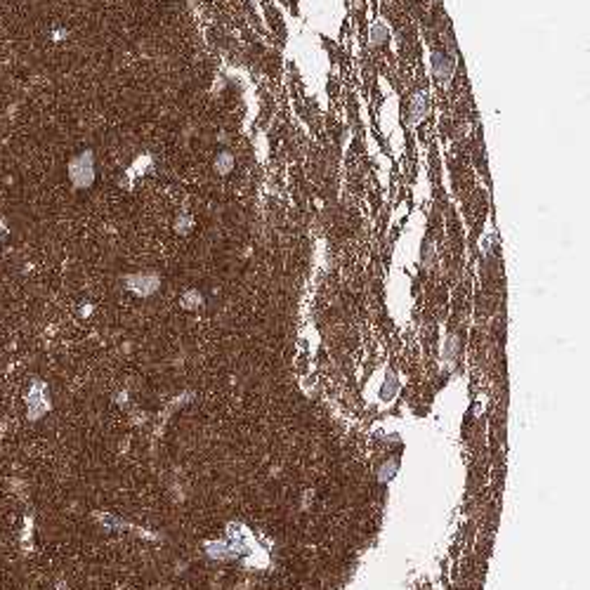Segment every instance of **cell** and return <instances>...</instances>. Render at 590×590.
<instances>
[{
	"mask_svg": "<svg viewBox=\"0 0 590 590\" xmlns=\"http://www.w3.org/2000/svg\"><path fill=\"white\" fill-rule=\"evenodd\" d=\"M69 182L76 192H85L95 185L97 170H95V154L93 149H83L69 161Z\"/></svg>",
	"mask_w": 590,
	"mask_h": 590,
	"instance_id": "6da1fadb",
	"label": "cell"
},
{
	"mask_svg": "<svg viewBox=\"0 0 590 590\" xmlns=\"http://www.w3.org/2000/svg\"><path fill=\"white\" fill-rule=\"evenodd\" d=\"M430 74L437 83L447 85L456 74V57L444 52H433L430 54Z\"/></svg>",
	"mask_w": 590,
	"mask_h": 590,
	"instance_id": "7a4b0ae2",
	"label": "cell"
},
{
	"mask_svg": "<svg viewBox=\"0 0 590 590\" xmlns=\"http://www.w3.org/2000/svg\"><path fill=\"white\" fill-rule=\"evenodd\" d=\"M127 288L135 290L137 295H151L154 290L161 286V279L154 272H139V274H132L125 279Z\"/></svg>",
	"mask_w": 590,
	"mask_h": 590,
	"instance_id": "3957f363",
	"label": "cell"
},
{
	"mask_svg": "<svg viewBox=\"0 0 590 590\" xmlns=\"http://www.w3.org/2000/svg\"><path fill=\"white\" fill-rule=\"evenodd\" d=\"M212 170H215L220 178H229V175L236 170V156L234 151L229 149H220L215 156H212Z\"/></svg>",
	"mask_w": 590,
	"mask_h": 590,
	"instance_id": "277c9868",
	"label": "cell"
},
{
	"mask_svg": "<svg viewBox=\"0 0 590 590\" xmlns=\"http://www.w3.org/2000/svg\"><path fill=\"white\" fill-rule=\"evenodd\" d=\"M390 36H392L390 24H385L382 20H375L373 24H371V29H368L371 47H385L387 42H390Z\"/></svg>",
	"mask_w": 590,
	"mask_h": 590,
	"instance_id": "5b68a950",
	"label": "cell"
},
{
	"mask_svg": "<svg viewBox=\"0 0 590 590\" xmlns=\"http://www.w3.org/2000/svg\"><path fill=\"white\" fill-rule=\"evenodd\" d=\"M428 116V100L423 95H413L411 104H409V121L411 125H418L421 121Z\"/></svg>",
	"mask_w": 590,
	"mask_h": 590,
	"instance_id": "8992f818",
	"label": "cell"
},
{
	"mask_svg": "<svg viewBox=\"0 0 590 590\" xmlns=\"http://www.w3.org/2000/svg\"><path fill=\"white\" fill-rule=\"evenodd\" d=\"M173 229L178 234H182V236H187L194 229V217L189 215V212H180L178 217H175V224H173Z\"/></svg>",
	"mask_w": 590,
	"mask_h": 590,
	"instance_id": "52a82bcc",
	"label": "cell"
},
{
	"mask_svg": "<svg viewBox=\"0 0 590 590\" xmlns=\"http://www.w3.org/2000/svg\"><path fill=\"white\" fill-rule=\"evenodd\" d=\"M201 305H203V295H201L196 288L187 290V293L182 295V307L185 309H199Z\"/></svg>",
	"mask_w": 590,
	"mask_h": 590,
	"instance_id": "ba28073f",
	"label": "cell"
},
{
	"mask_svg": "<svg viewBox=\"0 0 590 590\" xmlns=\"http://www.w3.org/2000/svg\"><path fill=\"white\" fill-rule=\"evenodd\" d=\"M0 229H3V222H0Z\"/></svg>",
	"mask_w": 590,
	"mask_h": 590,
	"instance_id": "9c48e42d",
	"label": "cell"
}]
</instances>
